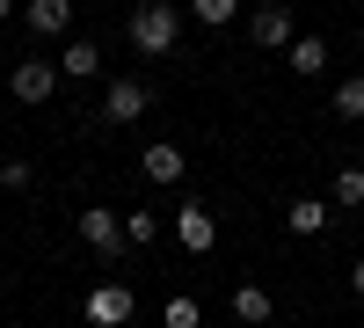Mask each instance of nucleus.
Wrapping results in <instances>:
<instances>
[{"label":"nucleus","instance_id":"f257e3e1","mask_svg":"<svg viewBox=\"0 0 364 328\" xmlns=\"http://www.w3.org/2000/svg\"><path fill=\"white\" fill-rule=\"evenodd\" d=\"M124 37H132V51H146V58H168V51H175V37H182V15L154 0V8H139V15L124 22Z\"/></svg>","mask_w":364,"mask_h":328},{"label":"nucleus","instance_id":"f03ea898","mask_svg":"<svg viewBox=\"0 0 364 328\" xmlns=\"http://www.w3.org/2000/svg\"><path fill=\"white\" fill-rule=\"evenodd\" d=\"M146 110H154V88H146L139 73H117L102 88V125H139Z\"/></svg>","mask_w":364,"mask_h":328},{"label":"nucleus","instance_id":"7ed1b4c3","mask_svg":"<svg viewBox=\"0 0 364 328\" xmlns=\"http://www.w3.org/2000/svg\"><path fill=\"white\" fill-rule=\"evenodd\" d=\"M8 95H15V102H29V110L51 102V95H58V66H51V58H22V66L8 73Z\"/></svg>","mask_w":364,"mask_h":328},{"label":"nucleus","instance_id":"20e7f679","mask_svg":"<svg viewBox=\"0 0 364 328\" xmlns=\"http://www.w3.org/2000/svg\"><path fill=\"white\" fill-rule=\"evenodd\" d=\"M132 314H139V292H132V285H117V277H109V285L87 292V321H95V328H124Z\"/></svg>","mask_w":364,"mask_h":328},{"label":"nucleus","instance_id":"39448f33","mask_svg":"<svg viewBox=\"0 0 364 328\" xmlns=\"http://www.w3.org/2000/svg\"><path fill=\"white\" fill-rule=\"evenodd\" d=\"M80 241L95 248V255H124V248H132V241H124V219L102 212V204H87V212H80Z\"/></svg>","mask_w":364,"mask_h":328},{"label":"nucleus","instance_id":"423d86ee","mask_svg":"<svg viewBox=\"0 0 364 328\" xmlns=\"http://www.w3.org/2000/svg\"><path fill=\"white\" fill-rule=\"evenodd\" d=\"M175 241L190 248V255H211V248H219V219H211L204 204L190 197V204H182V212H175Z\"/></svg>","mask_w":364,"mask_h":328},{"label":"nucleus","instance_id":"0eeeda50","mask_svg":"<svg viewBox=\"0 0 364 328\" xmlns=\"http://www.w3.org/2000/svg\"><path fill=\"white\" fill-rule=\"evenodd\" d=\"M248 37H255V51H291L299 29H291L284 8H255V15H248Z\"/></svg>","mask_w":364,"mask_h":328},{"label":"nucleus","instance_id":"6e6552de","mask_svg":"<svg viewBox=\"0 0 364 328\" xmlns=\"http://www.w3.org/2000/svg\"><path fill=\"white\" fill-rule=\"evenodd\" d=\"M51 66H58V80H95V73H102V51L87 44V37H73L66 51L51 58Z\"/></svg>","mask_w":364,"mask_h":328},{"label":"nucleus","instance_id":"1a4fd4ad","mask_svg":"<svg viewBox=\"0 0 364 328\" xmlns=\"http://www.w3.org/2000/svg\"><path fill=\"white\" fill-rule=\"evenodd\" d=\"M139 175H146V183H182V146L175 139H154L146 161H139Z\"/></svg>","mask_w":364,"mask_h":328},{"label":"nucleus","instance_id":"9d476101","mask_svg":"<svg viewBox=\"0 0 364 328\" xmlns=\"http://www.w3.org/2000/svg\"><path fill=\"white\" fill-rule=\"evenodd\" d=\"M284 226L291 233H328V226H336V204H328V197H291Z\"/></svg>","mask_w":364,"mask_h":328},{"label":"nucleus","instance_id":"9b49d317","mask_svg":"<svg viewBox=\"0 0 364 328\" xmlns=\"http://www.w3.org/2000/svg\"><path fill=\"white\" fill-rule=\"evenodd\" d=\"M29 29H37V37H66L73 29V0H29Z\"/></svg>","mask_w":364,"mask_h":328},{"label":"nucleus","instance_id":"f8f14e48","mask_svg":"<svg viewBox=\"0 0 364 328\" xmlns=\"http://www.w3.org/2000/svg\"><path fill=\"white\" fill-rule=\"evenodd\" d=\"M269 314H277V300H269L262 285H233V321H248V328H262Z\"/></svg>","mask_w":364,"mask_h":328},{"label":"nucleus","instance_id":"ddd939ff","mask_svg":"<svg viewBox=\"0 0 364 328\" xmlns=\"http://www.w3.org/2000/svg\"><path fill=\"white\" fill-rule=\"evenodd\" d=\"M328 204H336V212H350V204H364V168H357V161L328 175Z\"/></svg>","mask_w":364,"mask_h":328},{"label":"nucleus","instance_id":"4468645a","mask_svg":"<svg viewBox=\"0 0 364 328\" xmlns=\"http://www.w3.org/2000/svg\"><path fill=\"white\" fill-rule=\"evenodd\" d=\"M284 66H291V73H299V80H314V73H321V66H328V44H321V37H299V44H291V51H284Z\"/></svg>","mask_w":364,"mask_h":328},{"label":"nucleus","instance_id":"2eb2a0df","mask_svg":"<svg viewBox=\"0 0 364 328\" xmlns=\"http://www.w3.org/2000/svg\"><path fill=\"white\" fill-rule=\"evenodd\" d=\"M161 321H168V328H204V307L190 300V292H175V300L161 307Z\"/></svg>","mask_w":364,"mask_h":328},{"label":"nucleus","instance_id":"dca6fc26","mask_svg":"<svg viewBox=\"0 0 364 328\" xmlns=\"http://www.w3.org/2000/svg\"><path fill=\"white\" fill-rule=\"evenodd\" d=\"M336 117H350V125H364V73H350L336 88Z\"/></svg>","mask_w":364,"mask_h":328},{"label":"nucleus","instance_id":"f3484780","mask_svg":"<svg viewBox=\"0 0 364 328\" xmlns=\"http://www.w3.org/2000/svg\"><path fill=\"white\" fill-rule=\"evenodd\" d=\"M190 15H197L204 29H226V22H240V8H233V0H190Z\"/></svg>","mask_w":364,"mask_h":328},{"label":"nucleus","instance_id":"a211bd4d","mask_svg":"<svg viewBox=\"0 0 364 328\" xmlns=\"http://www.w3.org/2000/svg\"><path fill=\"white\" fill-rule=\"evenodd\" d=\"M124 241H132V248H154V241H161V219H154V212H124Z\"/></svg>","mask_w":364,"mask_h":328},{"label":"nucleus","instance_id":"6ab92c4d","mask_svg":"<svg viewBox=\"0 0 364 328\" xmlns=\"http://www.w3.org/2000/svg\"><path fill=\"white\" fill-rule=\"evenodd\" d=\"M0 190H29V161H0Z\"/></svg>","mask_w":364,"mask_h":328},{"label":"nucleus","instance_id":"aec40b11","mask_svg":"<svg viewBox=\"0 0 364 328\" xmlns=\"http://www.w3.org/2000/svg\"><path fill=\"white\" fill-rule=\"evenodd\" d=\"M350 292H357V300H364V255L350 263Z\"/></svg>","mask_w":364,"mask_h":328},{"label":"nucleus","instance_id":"412c9836","mask_svg":"<svg viewBox=\"0 0 364 328\" xmlns=\"http://www.w3.org/2000/svg\"><path fill=\"white\" fill-rule=\"evenodd\" d=\"M8 15H15V0H0V22H8Z\"/></svg>","mask_w":364,"mask_h":328},{"label":"nucleus","instance_id":"4be33fe9","mask_svg":"<svg viewBox=\"0 0 364 328\" xmlns=\"http://www.w3.org/2000/svg\"><path fill=\"white\" fill-rule=\"evenodd\" d=\"M357 58H364V29H357Z\"/></svg>","mask_w":364,"mask_h":328}]
</instances>
